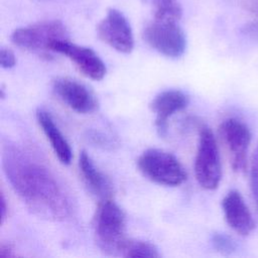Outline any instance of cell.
Returning a JSON list of instances; mask_svg holds the SVG:
<instances>
[{
    "instance_id": "21",
    "label": "cell",
    "mask_w": 258,
    "mask_h": 258,
    "mask_svg": "<svg viewBox=\"0 0 258 258\" xmlns=\"http://www.w3.org/2000/svg\"><path fill=\"white\" fill-rule=\"evenodd\" d=\"M15 256H16V253L10 244L2 243L0 245V257L1 258H12Z\"/></svg>"
},
{
    "instance_id": "18",
    "label": "cell",
    "mask_w": 258,
    "mask_h": 258,
    "mask_svg": "<svg viewBox=\"0 0 258 258\" xmlns=\"http://www.w3.org/2000/svg\"><path fill=\"white\" fill-rule=\"evenodd\" d=\"M250 188L252 198L255 204L256 212L258 214V146L254 152L252 163H251V170H250Z\"/></svg>"
},
{
    "instance_id": "1",
    "label": "cell",
    "mask_w": 258,
    "mask_h": 258,
    "mask_svg": "<svg viewBox=\"0 0 258 258\" xmlns=\"http://www.w3.org/2000/svg\"><path fill=\"white\" fill-rule=\"evenodd\" d=\"M3 169L12 188L34 215L51 221H64L73 215L74 204L68 190L31 152L6 145Z\"/></svg>"
},
{
    "instance_id": "15",
    "label": "cell",
    "mask_w": 258,
    "mask_h": 258,
    "mask_svg": "<svg viewBox=\"0 0 258 258\" xmlns=\"http://www.w3.org/2000/svg\"><path fill=\"white\" fill-rule=\"evenodd\" d=\"M141 2L151 9L153 19L178 21L182 15L178 0H141Z\"/></svg>"
},
{
    "instance_id": "2",
    "label": "cell",
    "mask_w": 258,
    "mask_h": 258,
    "mask_svg": "<svg viewBox=\"0 0 258 258\" xmlns=\"http://www.w3.org/2000/svg\"><path fill=\"white\" fill-rule=\"evenodd\" d=\"M98 246L104 252L120 255L126 242V216L112 199L100 201L93 221Z\"/></svg>"
},
{
    "instance_id": "3",
    "label": "cell",
    "mask_w": 258,
    "mask_h": 258,
    "mask_svg": "<svg viewBox=\"0 0 258 258\" xmlns=\"http://www.w3.org/2000/svg\"><path fill=\"white\" fill-rule=\"evenodd\" d=\"M137 166L145 177L161 185L177 186L186 180V172L179 160L161 149L150 148L142 152Z\"/></svg>"
},
{
    "instance_id": "12",
    "label": "cell",
    "mask_w": 258,
    "mask_h": 258,
    "mask_svg": "<svg viewBox=\"0 0 258 258\" xmlns=\"http://www.w3.org/2000/svg\"><path fill=\"white\" fill-rule=\"evenodd\" d=\"M227 224L239 235L247 236L255 228L252 215L238 190H230L222 201Z\"/></svg>"
},
{
    "instance_id": "11",
    "label": "cell",
    "mask_w": 258,
    "mask_h": 258,
    "mask_svg": "<svg viewBox=\"0 0 258 258\" xmlns=\"http://www.w3.org/2000/svg\"><path fill=\"white\" fill-rule=\"evenodd\" d=\"M189 102L188 96L180 90H165L157 94L149 107L155 114V126L160 135H165L167 120L173 114L183 110Z\"/></svg>"
},
{
    "instance_id": "10",
    "label": "cell",
    "mask_w": 258,
    "mask_h": 258,
    "mask_svg": "<svg viewBox=\"0 0 258 258\" xmlns=\"http://www.w3.org/2000/svg\"><path fill=\"white\" fill-rule=\"evenodd\" d=\"M55 95L72 110L80 114H89L97 110L98 101L84 84L71 78H56L52 82Z\"/></svg>"
},
{
    "instance_id": "5",
    "label": "cell",
    "mask_w": 258,
    "mask_h": 258,
    "mask_svg": "<svg viewBox=\"0 0 258 258\" xmlns=\"http://www.w3.org/2000/svg\"><path fill=\"white\" fill-rule=\"evenodd\" d=\"M142 34L149 46L167 57L176 58L185 51L186 37L177 21L153 19L145 25Z\"/></svg>"
},
{
    "instance_id": "20",
    "label": "cell",
    "mask_w": 258,
    "mask_h": 258,
    "mask_svg": "<svg viewBox=\"0 0 258 258\" xmlns=\"http://www.w3.org/2000/svg\"><path fill=\"white\" fill-rule=\"evenodd\" d=\"M89 139L95 143L98 144L99 146H103V147H108V146H113L114 142H112V140L107 137L106 135H104L101 132H96V131H92L89 133Z\"/></svg>"
},
{
    "instance_id": "7",
    "label": "cell",
    "mask_w": 258,
    "mask_h": 258,
    "mask_svg": "<svg viewBox=\"0 0 258 258\" xmlns=\"http://www.w3.org/2000/svg\"><path fill=\"white\" fill-rule=\"evenodd\" d=\"M99 38L115 50L130 53L134 47V36L131 25L122 12L115 8L107 11L97 26Z\"/></svg>"
},
{
    "instance_id": "19",
    "label": "cell",
    "mask_w": 258,
    "mask_h": 258,
    "mask_svg": "<svg viewBox=\"0 0 258 258\" xmlns=\"http://www.w3.org/2000/svg\"><path fill=\"white\" fill-rule=\"evenodd\" d=\"M0 63L3 69H11L16 64V57L10 48L2 47L0 50Z\"/></svg>"
},
{
    "instance_id": "4",
    "label": "cell",
    "mask_w": 258,
    "mask_h": 258,
    "mask_svg": "<svg viewBox=\"0 0 258 258\" xmlns=\"http://www.w3.org/2000/svg\"><path fill=\"white\" fill-rule=\"evenodd\" d=\"M195 174L203 188L213 190L219 186L222 176L220 154L215 135L207 126L200 129L199 145L195 159Z\"/></svg>"
},
{
    "instance_id": "13",
    "label": "cell",
    "mask_w": 258,
    "mask_h": 258,
    "mask_svg": "<svg viewBox=\"0 0 258 258\" xmlns=\"http://www.w3.org/2000/svg\"><path fill=\"white\" fill-rule=\"evenodd\" d=\"M79 168L85 184L95 197L99 198L100 201L112 199L114 194L113 183L110 178L96 166L86 151L80 153Z\"/></svg>"
},
{
    "instance_id": "9",
    "label": "cell",
    "mask_w": 258,
    "mask_h": 258,
    "mask_svg": "<svg viewBox=\"0 0 258 258\" xmlns=\"http://www.w3.org/2000/svg\"><path fill=\"white\" fill-rule=\"evenodd\" d=\"M219 132L231 155L233 169L235 171L244 170L246 167L247 150L251 141L249 128L242 121L229 118L222 122Z\"/></svg>"
},
{
    "instance_id": "8",
    "label": "cell",
    "mask_w": 258,
    "mask_h": 258,
    "mask_svg": "<svg viewBox=\"0 0 258 258\" xmlns=\"http://www.w3.org/2000/svg\"><path fill=\"white\" fill-rule=\"evenodd\" d=\"M49 50L69 57L86 77L92 80H102L107 73L104 61L92 48L75 44L68 38L55 40Z\"/></svg>"
},
{
    "instance_id": "17",
    "label": "cell",
    "mask_w": 258,
    "mask_h": 258,
    "mask_svg": "<svg viewBox=\"0 0 258 258\" xmlns=\"http://www.w3.org/2000/svg\"><path fill=\"white\" fill-rule=\"evenodd\" d=\"M212 245L220 253L228 255L235 251L236 244L235 241L228 235L224 233H215L212 236Z\"/></svg>"
},
{
    "instance_id": "16",
    "label": "cell",
    "mask_w": 258,
    "mask_h": 258,
    "mask_svg": "<svg viewBox=\"0 0 258 258\" xmlns=\"http://www.w3.org/2000/svg\"><path fill=\"white\" fill-rule=\"evenodd\" d=\"M120 255L129 258L160 257V253L154 244L142 240H126Z\"/></svg>"
},
{
    "instance_id": "22",
    "label": "cell",
    "mask_w": 258,
    "mask_h": 258,
    "mask_svg": "<svg viewBox=\"0 0 258 258\" xmlns=\"http://www.w3.org/2000/svg\"><path fill=\"white\" fill-rule=\"evenodd\" d=\"M8 212V206L6 205V200L4 197V194L1 192V198H0V215H1V224L4 223L6 216Z\"/></svg>"
},
{
    "instance_id": "6",
    "label": "cell",
    "mask_w": 258,
    "mask_h": 258,
    "mask_svg": "<svg viewBox=\"0 0 258 258\" xmlns=\"http://www.w3.org/2000/svg\"><path fill=\"white\" fill-rule=\"evenodd\" d=\"M67 38L68 30L58 20H45L19 27L11 34V41L16 46L38 52L50 51L52 42Z\"/></svg>"
},
{
    "instance_id": "14",
    "label": "cell",
    "mask_w": 258,
    "mask_h": 258,
    "mask_svg": "<svg viewBox=\"0 0 258 258\" xmlns=\"http://www.w3.org/2000/svg\"><path fill=\"white\" fill-rule=\"evenodd\" d=\"M36 120L58 160L62 164H70L73 157L71 145L54 123L51 115L43 109H38L36 111Z\"/></svg>"
}]
</instances>
